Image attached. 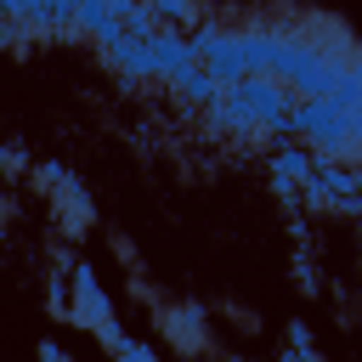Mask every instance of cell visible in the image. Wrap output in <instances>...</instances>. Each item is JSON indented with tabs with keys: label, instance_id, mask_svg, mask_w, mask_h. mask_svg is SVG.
I'll use <instances>...</instances> for the list:
<instances>
[{
	"label": "cell",
	"instance_id": "obj_1",
	"mask_svg": "<svg viewBox=\"0 0 362 362\" xmlns=\"http://www.w3.org/2000/svg\"><path fill=\"white\" fill-rule=\"evenodd\" d=\"M288 107H294V96H288L277 79H238L232 90L215 96L209 119H215L221 130H238V136H260V130L277 136L283 119H288Z\"/></svg>",
	"mask_w": 362,
	"mask_h": 362
},
{
	"label": "cell",
	"instance_id": "obj_2",
	"mask_svg": "<svg viewBox=\"0 0 362 362\" xmlns=\"http://www.w3.org/2000/svg\"><path fill=\"white\" fill-rule=\"evenodd\" d=\"M187 40H192V51H198V68H204L221 90H232L238 79H249V74H243V51H238V28H232V23L204 17Z\"/></svg>",
	"mask_w": 362,
	"mask_h": 362
},
{
	"label": "cell",
	"instance_id": "obj_3",
	"mask_svg": "<svg viewBox=\"0 0 362 362\" xmlns=\"http://www.w3.org/2000/svg\"><path fill=\"white\" fill-rule=\"evenodd\" d=\"M68 317L74 322H85V328H113V305H107V294H102V283H96V272L90 266H74V305H68Z\"/></svg>",
	"mask_w": 362,
	"mask_h": 362
},
{
	"label": "cell",
	"instance_id": "obj_4",
	"mask_svg": "<svg viewBox=\"0 0 362 362\" xmlns=\"http://www.w3.org/2000/svg\"><path fill=\"white\" fill-rule=\"evenodd\" d=\"M187 68H198V51L187 34H170V28H153V79H181Z\"/></svg>",
	"mask_w": 362,
	"mask_h": 362
},
{
	"label": "cell",
	"instance_id": "obj_5",
	"mask_svg": "<svg viewBox=\"0 0 362 362\" xmlns=\"http://www.w3.org/2000/svg\"><path fill=\"white\" fill-rule=\"evenodd\" d=\"M102 57L130 79H153V34H113L102 45Z\"/></svg>",
	"mask_w": 362,
	"mask_h": 362
},
{
	"label": "cell",
	"instance_id": "obj_6",
	"mask_svg": "<svg viewBox=\"0 0 362 362\" xmlns=\"http://www.w3.org/2000/svg\"><path fill=\"white\" fill-rule=\"evenodd\" d=\"M317 170V158L305 153V147H277L272 153V181H277V192H294V181H305Z\"/></svg>",
	"mask_w": 362,
	"mask_h": 362
},
{
	"label": "cell",
	"instance_id": "obj_7",
	"mask_svg": "<svg viewBox=\"0 0 362 362\" xmlns=\"http://www.w3.org/2000/svg\"><path fill=\"white\" fill-rule=\"evenodd\" d=\"M74 23L96 40V45H107L113 34H119V23H113V6H102V0H79L74 6Z\"/></svg>",
	"mask_w": 362,
	"mask_h": 362
},
{
	"label": "cell",
	"instance_id": "obj_8",
	"mask_svg": "<svg viewBox=\"0 0 362 362\" xmlns=\"http://www.w3.org/2000/svg\"><path fill=\"white\" fill-rule=\"evenodd\" d=\"M175 96L187 102V107H215V96H221V85L204 74V68H187L181 79H175Z\"/></svg>",
	"mask_w": 362,
	"mask_h": 362
},
{
	"label": "cell",
	"instance_id": "obj_9",
	"mask_svg": "<svg viewBox=\"0 0 362 362\" xmlns=\"http://www.w3.org/2000/svg\"><path fill=\"white\" fill-rule=\"evenodd\" d=\"M153 23H158V28H170V34H187V28H192V23H204V17H198V6H192V0H158V6H153Z\"/></svg>",
	"mask_w": 362,
	"mask_h": 362
},
{
	"label": "cell",
	"instance_id": "obj_10",
	"mask_svg": "<svg viewBox=\"0 0 362 362\" xmlns=\"http://www.w3.org/2000/svg\"><path fill=\"white\" fill-rule=\"evenodd\" d=\"M164 328H170V339H175V345H187V351H198V339H204V322H198V311H192V305H187V311L175 305V311L164 317Z\"/></svg>",
	"mask_w": 362,
	"mask_h": 362
},
{
	"label": "cell",
	"instance_id": "obj_11",
	"mask_svg": "<svg viewBox=\"0 0 362 362\" xmlns=\"http://www.w3.org/2000/svg\"><path fill=\"white\" fill-rule=\"evenodd\" d=\"M34 23L40 28H74V6L68 0H45V6H34Z\"/></svg>",
	"mask_w": 362,
	"mask_h": 362
},
{
	"label": "cell",
	"instance_id": "obj_12",
	"mask_svg": "<svg viewBox=\"0 0 362 362\" xmlns=\"http://www.w3.org/2000/svg\"><path fill=\"white\" fill-rule=\"evenodd\" d=\"M113 362H158V351H153V345H141V339H130V334H124V345H119V351H113Z\"/></svg>",
	"mask_w": 362,
	"mask_h": 362
},
{
	"label": "cell",
	"instance_id": "obj_13",
	"mask_svg": "<svg viewBox=\"0 0 362 362\" xmlns=\"http://www.w3.org/2000/svg\"><path fill=\"white\" fill-rule=\"evenodd\" d=\"M40 362H74V356H68L62 345H51V339H45V345H40Z\"/></svg>",
	"mask_w": 362,
	"mask_h": 362
},
{
	"label": "cell",
	"instance_id": "obj_14",
	"mask_svg": "<svg viewBox=\"0 0 362 362\" xmlns=\"http://www.w3.org/2000/svg\"><path fill=\"white\" fill-rule=\"evenodd\" d=\"M283 362H317V356H305V351H288V356H283Z\"/></svg>",
	"mask_w": 362,
	"mask_h": 362
}]
</instances>
